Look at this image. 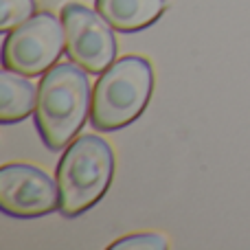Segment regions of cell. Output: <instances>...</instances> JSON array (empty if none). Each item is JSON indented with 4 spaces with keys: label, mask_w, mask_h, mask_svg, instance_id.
I'll use <instances>...</instances> for the list:
<instances>
[{
    "label": "cell",
    "mask_w": 250,
    "mask_h": 250,
    "mask_svg": "<svg viewBox=\"0 0 250 250\" xmlns=\"http://www.w3.org/2000/svg\"><path fill=\"white\" fill-rule=\"evenodd\" d=\"M88 75L75 62L57 64L38 83L35 127L51 151L66 149L90 117L92 92Z\"/></svg>",
    "instance_id": "obj_1"
},
{
    "label": "cell",
    "mask_w": 250,
    "mask_h": 250,
    "mask_svg": "<svg viewBox=\"0 0 250 250\" xmlns=\"http://www.w3.org/2000/svg\"><path fill=\"white\" fill-rule=\"evenodd\" d=\"M114 178V151L105 138L83 134L62 154L55 180L60 187V213L79 217L92 208L105 193Z\"/></svg>",
    "instance_id": "obj_2"
},
{
    "label": "cell",
    "mask_w": 250,
    "mask_h": 250,
    "mask_svg": "<svg viewBox=\"0 0 250 250\" xmlns=\"http://www.w3.org/2000/svg\"><path fill=\"white\" fill-rule=\"evenodd\" d=\"M154 92V68L143 55H125L101 73L92 90L90 125L117 132L136 121Z\"/></svg>",
    "instance_id": "obj_3"
},
{
    "label": "cell",
    "mask_w": 250,
    "mask_h": 250,
    "mask_svg": "<svg viewBox=\"0 0 250 250\" xmlns=\"http://www.w3.org/2000/svg\"><path fill=\"white\" fill-rule=\"evenodd\" d=\"M66 46L62 18L40 11L20 26L7 31L2 42V66L13 73L35 77L44 75L60 60Z\"/></svg>",
    "instance_id": "obj_4"
},
{
    "label": "cell",
    "mask_w": 250,
    "mask_h": 250,
    "mask_svg": "<svg viewBox=\"0 0 250 250\" xmlns=\"http://www.w3.org/2000/svg\"><path fill=\"white\" fill-rule=\"evenodd\" d=\"M60 18L64 24L66 53L70 62L90 75H101L114 64L117 40L112 26L97 9H88L82 2H66Z\"/></svg>",
    "instance_id": "obj_5"
},
{
    "label": "cell",
    "mask_w": 250,
    "mask_h": 250,
    "mask_svg": "<svg viewBox=\"0 0 250 250\" xmlns=\"http://www.w3.org/2000/svg\"><path fill=\"white\" fill-rule=\"evenodd\" d=\"M0 208L16 220L44 217L60 211V187L44 169L9 163L0 169Z\"/></svg>",
    "instance_id": "obj_6"
},
{
    "label": "cell",
    "mask_w": 250,
    "mask_h": 250,
    "mask_svg": "<svg viewBox=\"0 0 250 250\" xmlns=\"http://www.w3.org/2000/svg\"><path fill=\"white\" fill-rule=\"evenodd\" d=\"M95 9L114 31L136 33L163 16L167 0H95Z\"/></svg>",
    "instance_id": "obj_7"
},
{
    "label": "cell",
    "mask_w": 250,
    "mask_h": 250,
    "mask_svg": "<svg viewBox=\"0 0 250 250\" xmlns=\"http://www.w3.org/2000/svg\"><path fill=\"white\" fill-rule=\"evenodd\" d=\"M38 104V90L26 75L4 68L0 73V123H18L31 117Z\"/></svg>",
    "instance_id": "obj_8"
},
{
    "label": "cell",
    "mask_w": 250,
    "mask_h": 250,
    "mask_svg": "<svg viewBox=\"0 0 250 250\" xmlns=\"http://www.w3.org/2000/svg\"><path fill=\"white\" fill-rule=\"evenodd\" d=\"M35 0H0V31H11L35 16Z\"/></svg>",
    "instance_id": "obj_9"
},
{
    "label": "cell",
    "mask_w": 250,
    "mask_h": 250,
    "mask_svg": "<svg viewBox=\"0 0 250 250\" xmlns=\"http://www.w3.org/2000/svg\"><path fill=\"white\" fill-rule=\"evenodd\" d=\"M112 250H165L169 248V242L163 237V235L156 233H136V235H127V237H121L110 246Z\"/></svg>",
    "instance_id": "obj_10"
}]
</instances>
